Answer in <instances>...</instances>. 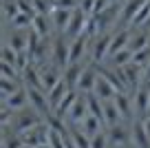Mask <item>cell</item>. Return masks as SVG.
Masks as SVG:
<instances>
[{
    "instance_id": "14",
    "label": "cell",
    "mask_w": 150,
    "mask_h": 148,
    "mask_svg": "<svg viewBox=\"0 0 150 148\" xmlns=\"http://www.w3.org/2000/svg\"><path fill=\"white\" fill-rule=\"evenodd\" d=\"M71 18H73V11H69V9H53L51 20H53L55 33H66V29H69V24H71Z\"/></svg>"
},
{
    "instance_id": "36",
    "label": "cell",
    "mask_w": 150,
    "mask_h": 148,
    "mask_svg": "<svg viewBox=\"0 0 150 148\" xmlns=\"http://www.w3.org/2000/svg\"><path fill=\"white\" fill-rule=\"evenodd\" d=\"M11 117H13V111H11L7 104H2V108H0V126H7Z\"/></svg>"
},
{
    "instance_id": "21",
    "label": "cell",
    "mask_w": 150,
    "mask_h": 148,
    "mask_svg": "<svg viewBox=\"0 0 150 148\" xmlns=\"http://www.w3.org/2000/svg\"><path fill=\"white\" fill-rule=\"evenodd\" d=\"M82 71H84V66H82V64H69L64 69L62 80L66 82V86H69V88H77V82H80V78H82Z\"/></svg>"
},
{
    "instance_id": "13",
    "label": "cell",
    "mask_w": 150,
    "mask_h": 148,
    "mask_svg": "<svg viewBox=\"0 0 150 148\" xmlns=\"http://www.w3.org/2000/svg\"><path fill=\"white\" fill-rule=\"evenodd\" d=\"M88 44H91V38H86V36H80L75 40H71V64H80L82 56L88 49Z\"/></svg>"
},
{
    "instance_id": "19",
    "label": "cell",
    "mask_w": 150,
    "mask_h": 148,
    "mask_svg": "<svg viewBox=\"0 0 150 148\" xmlns=\"http://www.w3.org/2000/svg\"><path fill=\"white\" fill-rule=\"evenodd\" d=\"M5 42L9 46H13V51L24 53L29 49V31H18V29H16V31L9 36V40H5Z\"/></svg>"
},
{
    "instance_id": "6",
    "label": "cell",
    "mask_w": 150,
    "mask_h": 148,
    "mask_svg": "<svg viewBox=\"0 0 150 148\" xmlns=\"http://www.w3.org/2000/svg\"><path fill=\"white\" fill-rule=\"evenodd\" d=\"M88 18H91V16L86 14V11H82V9H75V11H73V18H71V24H69V29H66V33H64V36H66V38H71V40L80 38L82 33L86 31Z\"/></svg>"
},
{
    "instance_id": "33",
    "label": "cell",
    "mask_w": 150,
    "mask_h": 148,
    "mask_svg": "<svg viewBox=\"0 0 150 148\" xmlns=\"http://www.w3.org/2000/svg\"><path fill=\"white\" fill-rule=\"evenodd\" d=\"M0 75H2V80H20L18 69H16L13 64H2V62H0Z\"/></svg>"
},
{
    "instance_id": "28",
    "label": "cell",
    "mask_w": 150,
    "mask_h": 148,
    "mask_svg": "<svg viewBox=\"0 0 150 148\" xmlns=\"http://www.w3.org/2000/svg\"><path fill=\"white\" fill-rule=\"evenodd\" d=\"M20 82L22 80H0V91H2V100H9L13 93H18L20 88Z\"/></svg>"
},
{
    "instance_id": "23",
    "label": "cell",
    "mask_w": 150,
    "mask_h": 148,
    "mask_svg": "<svg viewBox=\"0 0 150 148\" xmlns=\"http://www.w3.org/2000/svg\"><path fill=\"white\" fill-rule=\"evenodd\" d=\"M86 104H88V115L97 117L102 124H106V122H104V102L95 93H88V95H86Z\"/></svg>"
},
{
    "instance_id": "43",
    "label": "cell",
    "mask_w": 150,
    "mask_h": 148,
    "mask_svg": "<svg viewBox=\"0 0 150 148\" xmlns=\"http://www.w3.org/2000/svg\"><path fill=\"white\" fill-rule=\"evenodd\" d=\"M24 148H31V146H24Z\"/></svg>"
},
{
    "instance_id": "4",
    "label": "cell",
    "mask_w": 150,
    "mask_h": 148,
    "mask_svg": "<svg viewBox=\"0 0 150 148\" xmlns=\"http://www.w3.org/2000/svg\"><path fill=\"white\" fill-rule=\"evenodd\" d=\"M27 93H29V104L33 106V111L38 113L40 117H49L51 115V106H49V97L44 91L40 88H29L27 86Z\"/></svg>"
},
{
    "instance_id": "3",
    "label": "cell",
    "mask_w": 150,
    "mask_h": 148,
    "mask_svg": "<svg viewBox=\"0 0 150 148\" xmlns=\"http://www.w3.org/2000/svg\"><path fill=\"white\" fill-rule=\"evenodd\" d=\"M49 130H51V128H49L47 122H44V124L35 126V128L27 130V133H22L20 137H22L24 146H31V148H44V146H49Z\"/></svg>"
},
{
    "instance_id": "1",
    "label": "cell",
    "mask_w": 150,
    "mask_h": 148,
    "mask_svg": "<svg viewBox=\"0 0 150 148\" xmlns=\"http://www.w3.org/2000/svg\"><path fill=\"white\" fill-rule=\"evenodd\" d=\"M51 62L64 73V69L71 64V42L66 40L64 33H55L51 42Z\"/></svg>"
},
{
    "instance_id": "7",
    "label": "cell",
    "mask_w": 150,
    "mask_h": 148,
    "mask_svg": "<svg viewBox=\"0 0 150 148\" xmlns=\"http://www.w3.org/2000/svg\"><path fill=\"white\" fill-rule=\"evenodd\" d=\"M40 124H42V117L38 115L35 111H27V108H22L20 115H18V120H16V133L22 135V133H27V130L35 128V126H40Z\"/></svg>"
},
{
    "instance_id": "18",
    "label": "cell",
    "mask_w": 150,
    "mask_h": 148,
    "mask_svg": "<svg viewBox=\"0 0 150 148\" xmlns=\"http://www.w3.org/2000/svg\"><path fill=\"white\" fill-rule=\"evenodd\" d=\"M93 93L102 100V102H110V100H115V95H117V91L110 86V82H108L106 78H102V75L97 78V84H95V91Z\"/></svg>"
},
{
    "instance_id": "35",
    "label": "cell",
    "mask_w": 150,
    "mask_h": 148,
    "mask_svg": "<svg viewBox=\"0 0 150 148\" xmlns=\"http://www.w3.org/2000/svg\"><path fill=\"white\" fill-rule=\"evenodd\" d=\"M106 146H108V135L104 130L95 137H91V148H106Z\"/></svg>"
},
{
    "instance_id": "30",
    "label": "cell",
    "mask_w": 150,
    "mask_h": 148,
    "mask_svg": "<svg viewBox=\"0 0 150 148\" xmlns=\"http://www.w3.org/2000/svg\"><path fill=\"white\" fill-rule=\"evenodd\" d=\"M132 56H135V53H132L130 49H122L119 53H115V56L110 58V64L112 66H126V64L132 62Z\"/></svg>"
},
{
    "instance_id": "17",
    "label": "cell",
    "mask_w": 150,
    "mask_h": 148,
    "mask_svg": "<svg viewBox=\"0 0 150 148\" xmlns=\"http://www.w3.org/2000/svg\"><path fill=\"white\" fill-rule=\"evenodd\" d=\"M130 135H132V144H135V148H150V135L146 133L144 122H141V120L135 122Z\"/></svg>"
},
{
    "instance_id": "16",
    "label": "cell",
    "mask_w": 150,
    "mask_h": 148,
    "mask_svg": "<svg viewBox=\"0 0 150 148\" xmlns=\"http://www.w3.org/2000/svg\"><path fill=\"white\" fill-rule=\"evenodd\" d=\"M66 93H69V86H66L64 80H60V82H57L55 86H53L51 91L47 93V97H49V106H51V111H53V113L57 111V106H60V102L64 100Z\"/></svg>"
},
{
    "instance_id": "29",
    "label": "cell",
    "mask_w": 150,
    "mask_h": 148,
    "mask_svg": "<svg viewBox=\"0 0 150 148\" xmlns=\"http://www.w3.org/2000/svg\"><path fill=\"white\" fill-rule=\"evenodd\" d=\"M0 62L2 64H13L18 62V51H13V46H9L7 42H2V49H0Z\"/></svg>"
},
{
    "instance_id": "9",
    "label": "cell",
    "mask_w": 150,
    "mask_h": 148,
    "mask_svg": "<svg viewBox=\"0 0 150 148\" xmlns=\"http://www.w3.org/2000/svg\"><path fill=\"white\" fill-rule=\"evenodd\" d=\"M130 38H132V31H130V29H119V31L112 33V42H110V51H108V60H110L115 53H119L122 49H128Z\"/></svg>"
},
{
    "instance_id": "37",
    "label": "cell",
    "mask_w": 150,
    "mask_h": 148,
    "mask_svg": "<svg viewBox=\"0 0 150 148\" xmlns=\"http://www.w3.org/2000/svg\"><path fill=\"white\" fill-rule=\"evenodd\" d=\"M2 148H24V142L20 135H13L11 139H7V142H2Z\"/></svg>"
},
{
    "instance_id": "12",
    "label": "cell",
    "mask_w": 150,
    "mask_h": 148,
    "mask_svg": "<svg viewBox=\"0 0 150 148\" xmlns=\"http://www.w3.org/2000/svg\"><path fill=\"white\" fill-rule=\"evenodd\" d=\"M80 100V91L77 88H69V93L64 95V100L60 102V106H57V111H55V115L60 117V120H66L69 117V113H71V108L75 106V102Z\"/></svg>"
},
{
    "instance_id": "41",
    "label": "cell",
    "mask_w": 150,
    "mask_h": 148,
    "mask_svg": "<svg viewBox=\"0 0 150 148\" xmlns=\"http://www.w3.org/2000/svg\"><path fill=\"white\" fill-rule=\"evenodd\" d=\"M66 148H77L73 142H71V137H66Z\"/></svg>"
},
{
    "instance_id": "11",
    "label": "cell",
    "mask_w": 150,
    "mask_h": 148,
    "mask_svg": "<svg viewBox=\"0 0 150 148\" xmlns=\"http://www.w3.org/2000/svg\"><path fill=\"white\" fill-rule=\"evenodd\" d=\"M135 108H137L139 120H146V117H148V113H150V91H148V84H144V86L135 93Z\"/></svg>"
},
{
    "instance_id": "27",
    "label": "cell",
    "mask_w": 150,
    "mask_h": 148,
    "mask_svg": "<svg viewBox=\"0 0 150 148\" xmlns=\"http://www.w3.org/2000/svg\"><path fill=\"white\" fill-rule=\"evenodd\" d=\"M102 126H104V124L97 120V117L88 115L84 122H82V126H80V128L84 130V133L88 135V137H95V135H99V133H102Z\"/></svg>"
},
{
    "instance_id": "39",
    "label": "cell",
    "mask_w": 150,
    "mask_h": 148,
    "mask_svg": "<svg viewBox=\"0 0 150 148\" xmlns=\"http://www.w3.org/2000/svg\"><path fill=\"white\" fill-rule=\"evenodd\" d=\"M141 122H144V128H146V133L150 135V115L146 117V120H141Z\"/></svg>"
},
{
    "instance_id": "42",
    "label": "cell",
    "mask_w": 150,
    "mask_h": 148,
    "mask_svg": "<svg viewBox=\"0 0 150 148\" xmlns=\"http://www.w3.org/2000/svg\"><path fill=\"white\" fill-rule=\"evenodd\" d=\"M146 84H148V82H146ZM148 91H150V84H148Z\"/></svg>"
},
{
    "instance_id": "2",
    "label": "cell",
    "mask_w": 150,
    "mask_h": 148,
    "mask_svg": "<svg viewBox=\"0 0 150 148\" xmlns=\"http://www.w3.org/2000/svg\"><path fill=\"white\" fill-rule=\"evenodd\" d=\"M112 33H115V31H108V33L97 36L95 40H91V60H93V64H102L104 58H108L110 42H112Z\"/></svg>"
},
{
    "instance_id": "31",
    "label": "cell",
    "mask_w": 150,
    "mask_h": 148,
    "mask_svg": "<svg viewBox=\"0 0 150 148\" xmlns=\"http://www.w3.org/2000/svg\"><path fill=\"white\" fill-rule=\"evenodd\" d=\"M31 29L40 38H49V31H51V29H49V24H47V16H35V18H33Z\"/></svg>"
},
{
    "instance_id": "22",
    "label": "cell",
    "mask_w": 150,
    "mask_h": 148,
    "mask_svg": "<svg viewBox=\"0 0 150 148\" xmlns=\"http://www.w3.org/2000/svg\"><path fill=\"white\" fill-rule=\"evenodd\" d=\"M119 120H122V113H119L117 104L112 102H104V122H106L108 128H112V126H119Z\"/></svg>"
},
{
    "instance_id": "24",
    "label": "cell",
    "mask_w": 150,
    "mask_h": 148,
    "mask_svg": "<svg viewBox=\"0 0 150 148\" xmlns=\"http://www.w3.org/2000/svg\"><path fill=\"white\" fill-rule=\"evenodd\" d=\"M69 137H71V142H73L77 148H91V137L80 128V126H71L69 128Z\"/></svg>"
},
{
    "instance_id": "8",
    "label": "cell",
    "mask_w": 150,
    "mask_h": 148,
    "mask_svg": "<svg viewBox=\"0 0 150 148\" xmlns=\"http://www.w3.org/2000/svg\"><path fill=\"white\" fill-rule=\"evenodd\" d=\"M146 2H148V0H126V2L122 5V14H119V20H122L124 24H132V20H135V18H137V14L144 9Z\"/></svg>"
},
{
    "instance_id": "5",
    "label": "cell",
    "mask_w": 150,
    "mask_h": 148,
    "mask_svg": "<svg viewBox=\"0 0 150 148\" xmlns=\"http://www.w3.org/2000/svg\"><path fill=\"white\" fill-rule=\"evenodd\" d=\"M97 78H99V69H97V64H86L84 66V71H82V78H80V82H77V91L82 93V95H88V93H93L95 91V84H97Z\"/></svg>"
},
{
    "instance_id": "15",
    "label": "cell",
    "mask_w": 150,
    "mask_h": 148,
    "mask_svg": "<svg viewBox=\"0 0 150 148\" xmlns=\"http://www.w3.org/2000/svg\"><path fill=\"white\" fill-rule=\"evenodd\" d=\"M108 144H112V146H126L128 142H132V135L128 133L126 128H124L122 124L119 126H112V128H108Z\"/></svg>"
},
{
    "instance_id": "38",
    "label": "cell",
    "mask_w": 150,
    "mask_h": 148,
    "mask_svg": "<svg viewBox=\"0 0 150 148\" xmlns=\"http://www.w3.org/2000/svg\"><path fill=\"white\" fill-rule=\"evenodd\" d=\"M93 7H95V0H80V9L86 11L88 16H93Z\"/></svg>"
},
{
    "instance_id": "25",
    "label": "cell",
    "mask_w": 150,
    "mask_h": 148,
    "mask_svg": "<svg viewBox=\"0 0 150 148\" xmlns=\"http://www.w3.org/2000/svg\"><path fill=\"white\" fill-rule=\"evenodd\" d=\"M112 102L117 104L122 117H130V115H132V100H130V95H128V93H117Z\"/></svg>"
},
{
    "instance_id": "40",
    "label": "cell",
    "mask_w": 150,
    "mask_h": 148,
    "mask_svg": "<svg viewBox=\"0 0 150 148\" xmlns=\"http://www.w3.org/2000/svg\"><path fill=\"white\" fill-rule=\"evenodd\" d=\"M144 82H148V84H150V64L146 66V71H144Z\"/></svg>"
},
{
    "instance_id": "44",
    "label": "cell",
    "mask_w": 150,
    "mask_h": 148,
    "mask_svg": "<svg viewBox=\"0 0 150 148\" xmlns=\"http://www.w3.org/2000/svg\"><path fill=\"white\" fill-rule=\"evenodd\" d=\"M44 148H49V146H44Z\"/></svg>"
},
{
    "instance_id": "10",
    "label": "cell",
    "mask_w": 150,
    "mask_h": 148,
    "mask_svg": "<svg viewBox=\"0 0 150 148\" xmlns=\"http://www.w3.org/2000/svg\"><path fill=\"white\" fill-rule=\"evenodd\" d=\"M88 117V104H86V97L84 95H80V100L75 102V106L71 108V113H69V124L71 126H82V122Z\"/></svg>"
},
{
    "instance_id": "34",
    "label": "cell",
    "mask_w": 150,
    "mask_h": 148,
    "mask_svg": "<svg viewBox=\"0 0 150 148\" xmlns=\"http://www.w3.org/2000/svg\"><path fill=\"white\" fill-rule=\"evenodd\" d=\"M53 9L75 11V9H80V0H53Z\"/></svg>"
},
{
    "instance_id": "26",
    "label": "cell",
    "mask_w": 150,
    "mask_h": 148,
    "mask_svg": "<svg viewBox=\"0 0 150 148\" xmlns=\"http://www.w3.org/2000/svg\"><path fill=\"white\" fill-rule=\"evenodd\" d=\"M146 46H150V31H141V33H137V36H132L128 49H130L132 53H137V51H141V49H146Z\"/></svg>"
},
{
    "instance_id": "20",
    "label": "cell",
    "mask_w": 150,
    "mask_h": 148,
    "mask_svg": "<svg viewBox=\"0 0 150 148\" xmlns=\"http://www.w3.org/2000/svg\"><path fill=\"white\" fill-rule=\"evenodd\" d=\"M27 102H29L27 86H22L18 93H13V95H11L9 100H2V104H7V106H9L11 111H22V108H27Z\"/></svg>"
},
{
    "instance_id": "32",
    "label": "cell",
    "mask_w": 150,
    "mask_h": 148,
    "mask_svg": "<svg viewBox=\"0 0 150 148\" xmlns=\"http://www.w3.org/2000/svg\"><path fill=\"white\" fill-rule=\"evenodd\" d=\"M18 14H20L18 0H2V16H5V20H13Z\"/></svg>"
}]
</instances>
